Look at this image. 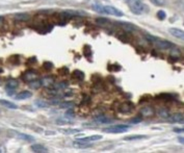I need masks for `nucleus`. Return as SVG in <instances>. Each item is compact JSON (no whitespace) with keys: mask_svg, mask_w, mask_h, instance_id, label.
Returning <instances> with one entry per match:
<instances>
[{"mask_svg":"<svg viewBox=\"0 0 184 153\" xmlns=\"http://www.w3.org/2000/svg\"><path fill=\"white\" fill-rule=\"evenodd\" d=\"M73 77L75 79H78V80H83L84 79V73L80 71V70H75L73 72Z\"/></svg>","mask_w":184,"mask_h":153,"instance_id":"obj_23","label":"nucleus"},{"mask_svg":"<svg viewBox=\"0 0 184 153\" xmlns=\"http://www.w3.org/2000/svg\"><path fill=\"white\" fill-rule=\"evenodd\" d=\"M19 87V82L16 79H9L6 83V87L7 89H12V90H15Z\"/></svg>","mask_w":184,"mask_h":153,"instance_id":"obj_20","label":"nucleus"},{"mask_svg":"<svg viewBox=\"0 0 184 153\" xmlns=\"http://www.w3.org/2000/svg\"><path fill=\"white\" fill-rule=\"evenodd\" d=\"M145 135H129V136H125L124 140L125 141H138L142 138H145Z\"/></svg>","mask_w":184,"mask_h":153,"instance_id":"obj_26","label":"nucleus"},{"mask_svg":"<svg viewBox=\"0 0 184 153\" xmlns=\"http://www.w3.org/2000/svg\"><path fill=\"white\" fill-rule=\"evenodd\" d=\"M151 1V3H153L154 5L156 6H163L166 5V0H150Z\"/></svg>","mask_w":184,"mask_h":153,"instance_id":"obj_29","label":"nucleus"},{"mask_svg":"<svg viewBox=\"0 0 184 153\" xmlns=\"http://www.w3.org/2000/svg\"><path fill=\"white\" fill-rule=\"evenodd\" d=\"M42 83L43 85H52V84L54 83V78L50 77V76L42 78Z\"/></svg>","mask_w":184,"mask_h":153,"instance_id":"obj_25","label":"nucleus"},{"mask_svg":"<svg viewBox=\"0 0 184 153\" xmlns=\"http://www.w3.org/2000/svg\"><path fill=\"white\" fill-rule=\"evenodd\" d=\"M127 5L129 6L130 11L135 15H142L147 12V5L142 0H127Z\"/></svg>","mask_w":184,"mask_h":153,"instance_id":"obj_2","label":"nucleus"},{"mask_svg":"<svg viewBox=\"0 0 184 153\" xmlns=\"http://www.w3.org/2000/svg\"><path fill=\"white\" fill-rule=\"evenodd\" d=\"M36 106H39V107L45 108V107H48L50 104L45 101H43V100H38V101H36Z\"/></svg>","mask_w":184,"mask_h":153,"instance_id":"obj_30","label":"nucleus"},{"mask_svg":"<svg viewBox=\"0 0 184 153\" xmlns=\"http://www.w3.org/2000/svg\"><path fill=\"white\" fill-rule=\"evenodd\" d=\"M134 111V104L131 101H125L119 106V111L122 114H130Z\"/></svg>","mask_w":184,"mask_h":153,"instance_id":"obj_5","label":"nucleus"},{"mask_svg":"<svg viewBox=\"0 0 184 153\" xmlns=\"http://www.w3.org/2000/svg\"><path fill=\"white\" fill-rule=\"evenodd\" d=\"M129 126L127 125H112L109 126L107 128H103V132H107V133H122V132H126L128 131Z\"/></svg>","mask_w":184,"mask_h":153,"instance_id":"obj_4","label":"nucleus"},{"mask_svg":"<svg viewBox=\"0 0 184 153\" xmlns=\"http://www.w3.org/2000/svg\"><path fill=\"white\" fill-rule=\"evenodd\" d=\"M99 140H102V135H100V134H94V135H91V136H86V138H77L76 141H79V142H86V143H92V142H96V141H99Z\"/></svg>","mask_w":184,"mask_h":153,"instance_id":"obj_8","label":"nucleus"},{"mask_svg":"<svg viewBox=\"0 0 184 153\" xmlns=\"http://www.w3.org/2000/svg\"><path fill=\"white\" fill-rule=\"evenodd\" d=\"M94 121L97 122V123H102V124H108L112 122L111 119H109L108 117H105V116H98V117L94 118Z\"/></svg>","mask_w":184,"mask_h":153,"instance_id":"obj_16","label":"nucleus"},{"mask_svg":"<svg viewBox=\"0 0 184 153\" xmlns=\"http://www.w3.org/2000/svg\"><path fill=\"white\" fill-rule=\"evenodd\" d=\"M96 23H97V24H99V25H107V24H109V23H110V21H109L108 19L101 17V18L96 19Z\"/></svg>","mask_w":184,"mask_h":153,"instance_id":"obj_27","label":"nucleus"},{"mask_svg":"<svg viewBox=\"0 0 184 153\" xmlns=\"http://www.w3.org/2000/svg\"><path fill=\"white\" fill-rule=\"evenodd\" d=\"M169 32L171 33L173 36H175V38H178V39H180V40H183L184 39L183 30L179 29V28H169Z\"/></svg>","mask_w":184,"mask_h":153,"instance_id":"obj_10","label":"nucleus"},{"mask_svg":"<svg viewBox=\"0 0 184 153\" xmlns=\"http://www.w3.org/2000/svg\"><path fill=\"white\" fill-rule=\"evenodd\" d=\"M147 39L151 42H154L156 44V46L158 48L160 49H164V50H169V49L173 48L174 47V44L169 42V41H166V40H159V39H156L152 36H147Z\"/></svg>","mask_w":184,"mask_h":153,"instance_id":"obj_3","label":"nucleus"},{"mask_svg":"<svg viewBox=\"0 0 184 153\" xmlns=\"http://www.w3.org/2000/svg\"><path fill=\"white\" fill-rule=\"evenodd\" d=\"M28 83H29V87L31 89H33V90H38L41 87H43L42 79H36V80H32L30 82H28Z\"/></svg>","mask_w":184,"mask_h":153,"instance_id":"obj_18","label":"nucleus"},{"mask_svg":"<svg viewBox=\"0 0 184 153\" xmlns=\"http://www.w3.org/2000/svg\"><path fill=\"white\" fill-rule=\"evenodd\" d=\"M157 17H158V19H159V20H161V21H162V20H164V19L166 18V12H164V11H161V9H160V11H158V12H157Z\"/></svg>","mask_w":184,"mask_h":153,"instance_id":"obj_32","label":"nucleus"},{"mask_svg":"<svg viewBox=\"0 0 184 153\" xmlns=\"http://www.w3.org/2000/svg\"><path fill=\"white\" fill-rule=\"evenodd\" d=\"M23 79H24L26 82H30V81L38 79V74H36L34 71L28 70V71H26V72L23 74Z\"/></svg>","mask_w":184,"mask_h":153,"instance_id":"obj_7","label":"nucleus"},{"mask_svg":"<svg viewBox=\"0 0 184 153\" xmlns=\"http://www.w3.org/2000/svg\"><path fill=\"white\" fill-rule=\"evenodd\" d=\"M142 118L140 117V116H137V117H135L134 119H132V120L130 121V123H133V124L139 123V122H142Z\"/></svg>","mask_w":184,"mask_h":153,"instance_id":"obj_35","label":"nucleus"},{"mask_svg":"<svg viewBox=\"0 0 184 153\" xmlns=\"http://www.w3.org/2000/svg\"><path fill=\"white\" fill-rule=\"evenodd\" d=\"M2 21H3V18H2V17H0V23H1Z\"/></svg>","mask_w":184,"mask_h":153,"instance_id":"obj_38","label":"nucleus"},{"mask_svg":"<svg viewBox=\"0 0 184 153\" xmlns=\"http://www.w3.org/2000/svg\"><path fill=\"white\" fill-rule=\"evenodd\" d=\"M140 113H142V116H144V117H150V116H153L154 115V111L152 107L142 108V111H140Z\"/></svg>","mask_w":184,"mask_h":153,"instance_id":"obj_22","label":"nucleus"},{"mask_svg":"<svg viewBox=\"0 0 184 153\" xmlns=\"http://www.w3.org/2000/svg\"><path fill=\"white\" fill-rule=\"evenodd\" d=\"M30 150L36 153H46L48 152V149L41 144H33L30 147Z\"/></svg>","mask_w":184,"mask_h":153,"instance_id":"obj_9","label":"nucleus"},{"mask_svg":"<svg viewBox=\"0 0 184 153\" xmlns=\"http://www.w3.org/2000/svg\"><path fill=\"white\" fill-rule=\"evenodd\" d=\"M119 25L121 27H123L124 29L127 30V31H134V30H137L138 27L134 24H130V23H126V22H119Z\"/></svg>","mask_w":184,"mask_h":153,"instance_id":"obj_11","label":"nucleus"},{"mask_svg":"<svg viewBox=\"0 0 184 153\" xmlns=\"http://www.w3.org/2000/svg\"><path fill=\"white\" fill-rule=\"evenodd\" d=\"M169 122H172V123H180V124H183L184 123V118H183V115L178 113V114H175V115H172V116H169L166 118Z\"/></svg>","mask_w":184,"mask_h":153,"instance_id":"obj_6","label":"nucleus"},{"mask_svg":"<svg viewBox=\"0 0 184 153\" xmlns=\"http://www.w3.org/2000/svg\"><path fill=\"white\" fill-rule=\"evenodd\" d=\"M178 141H179V143H181V144H183V143H184V138L180 136V138H178Z\"/></svg>","mask_w":184,"mask_h":153,"instance_id":"obj_37","label":"nucleus"},{"mask_svg":"<svg viewBox=\"0 0 184 153\" xmlns=\"http://www.w3.org/2000/svg\"><path fill=\"white\" fill-rule=\"evenodd\" d=\"M83 54H84L85 57H91L92 55V49L90 46H84V49H83Z\"/></svg>","mask_w":184,"mask_h":153,"instance_id":"obj_31","label":"nucleus"},{"mask_svg":"<svg viewBox=\"0 0 184 153\" xmlns=\"http://www.w3.org/2000/svg\"><path fill=\"white\" fill-rule=\"evenodd\" d=\"M58 106L61 108H72L73 106H74V103L73 102H61L59 104H58Z\"/></svg>","mask_w":184,"mask_h":153,"instance_id":"obj_28","label":"nucleus"},{"mask_svg":"<svg viewBox=\"0 0 184 153\" xmlns=\"http://www.w3.org/2000/svg\"><path fill=\"white\" fill-rule=\"evenodd\" d=\"M32 96V93L29 92V91H23V92H20L19 94L16 95V99L18 100H25L27 98H30Z\"/></svg>","mask_w":184,"mask_h":153,"instance_id":"obj_14","label":"nucleus"},{"mask_svg":"<svg viewBox=\"0 0 184 153\" xmlns=\"http://www.w3.org/2000/svg\"><path fill=\"white\" fill-rule=\"evenodd\" d=\"M73 146L79 149H86V148H91L93 145L91 143H86V142H79V141H74Z\"/></svg>","mask_w":184,"mask_h":153,"instance_id":"obj_13","label":"nucleus"},{"mask_svg":"<svg viewBox=\"0 0 184 153\" xmlns=\"http://www.w3.org/2000/svg\"><path fill=\"white\" fill-rule=\"evenodd\" d=\"M93 9L95 12L99 13V14H105V15H111L115 17H122L124 15L123 13L118 9L115 6L111 5H102V4H94Z\"/></svg>","mask_w":184,"mask_h":153,"instance_id":"obj_1","label":"nucleus"},{"mask_svg":"<svg viewBox=\"0 0 184 153\" xmlns=\"http://www.w3.org/2000/svg\"><path fill=\"white\" fill-rule=\"evenodd\" d=\"M15 19L17 21H28L30 19V16L25 13H19L15 15Z\"/></svg>","mask_w":184,"mask_h":153,"instance_id":"obj_17","label":"nucleus"},{"mask_svg":"<svg viewBox=\"0 0 184 153\" xmlns=\"http://www.w3.org/2000/svg\"><path fill=\"white\" fill-rule=\"evenodd\" d=\"M15 135L17 136L18 138H21V140H24V141L26 142H33L36 138H33V136H31V135L29 134H25V133H22V132H18L16 131L15 132Z\"/></svg>","mask_w":184,"mask_h":153,"instance_id":"obj_12","label":"nucleus"},{"mask_svg":"<svg viewBox=\"0 0 184 153\" xmlns=\"http://www.w3.org/2000/svg\"><path fill=\"white\" fill-rule=\"evenodd\" d=\"M65 116H66V118H74L75 117V114H74L72 108H68V111H66Z\"/></svg>","mask_w":184,"mask_h":153,"instance_id":"obj_34","label":"nucleus"},{"mask_svg":"<svg viewBox=\"0 0 184 153\" xmlns=\"http://www.w3.org/2000/svg\"><path fill=\"white\" fill-rule=\"evenodd\" d=\"M157 98H159V99L163 100V101H172V100H174V97H173V95H171V94H160L159 96H157Z\"/></svg>","mask_w":184,"mask_h":153,"instance_id":"obj_24","label":"nucleus"},{"mask_svg":"<svg viewBox=\"0 0 184 153\" xmlns=\"http://www.w3.org/2000/svg\"><path fill=\"white\" fill-rule=\"evenodd\" d=\"M173 130H174L175 132H178V133H183L184 132L183 128H174Z\"/></svg>","mask_w":184,"mask_h":153,"instance_id":"obj_36","label":"nucleus"},{"mask_svg":"<svg viewBox=\"0 0 184 153\" xmlns=\"http://www.w3.org/2000/svg\"><path fill=\"white\" fill-rule=\"evenodd\" d=\"M0 105H2L4 107L6 108H9V109H17L18 106L15 104V103H13L11 101H7V100H4V99H0Z\"/></svg>","mask_w":184,"mask_h":153,"instance_id":"obj_15","label":"nucleus"},{"mask_svg":"<svg viewBox=\"0 0 184 153\" xmlns=\"http://www.w3.org/2000/svg\"><path fill=\"white\" fill-rule=\"evenodd\" d=\"M43 67H44V69L49 71V70H51L53 68V64L50 63V62H45V63L43 64Z\"/></svg>","mask_w":184,"mask_h":153,"instance_id":"obj_33","label":"nucleus"},{"mask_svg":"<svg viewBox=\"0 0 184 153\" xmlns=\"http://www.w3.org/2000/svg\"><path fill=\"white\" fill-rule=\"evenodd\" d=\"M54 90H63V89H66L67 87H68V81H61V82H59V83H53L51 85Z\"/></svg>","mask_w":184,"mask_h":153,"instance_id":"obj_21","label":"nucleus"},{"mask_svg":"<svg viewBox=\"0 0 184 153\" xmlns=\"http://www.w3.org/2000/svg\"><path fill=\"white\" fill-rule=\"evenodd\" d=\"M59 131L63 132V134H75V133H78V132H80L81 130L80 129H71V128H61L59 129Z\"/></svg>","mask_w":184,"mask_h":153,"instance_id":"obj_19","label":"nucleus"}]
</instances>
